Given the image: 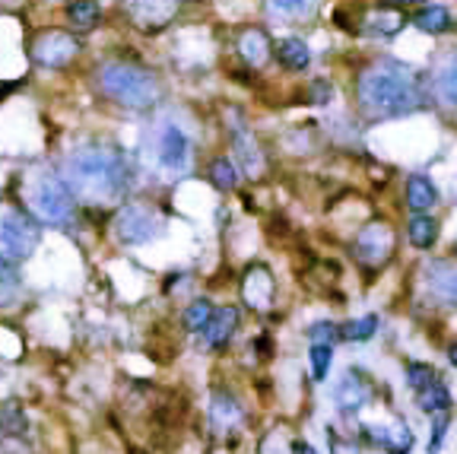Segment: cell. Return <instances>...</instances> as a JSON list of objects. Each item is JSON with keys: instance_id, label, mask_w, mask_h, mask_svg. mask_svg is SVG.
<instances>
[{"instance_id": "cell-1", "label": "cell", "mask_w": 457, "mask_h": 454, "mask_svg": "<svg viewBox=\"0 0 457 454\" xmlns=\"http://www.w3.org/2000/svg\"><path fill=\"white\" fill-rule=\"evenodd\" d=\"M422 105V87L413 70L394 61H378L359 77V109L369 121L404 118Z\"/></svg>"}, {"instance_id": "cell-2", "label": "cell", "mask_w": 457, "mask_h": 454, "mask_svg": "<svg viewBox=\"0 0 457 454\" xmlns=\"http://www.w3.org/2000/svg\"><path fill=\"white\" fill-rule=\"evenodd\" d=\"M67 188L80 201L89 203H111L127 191V166H124L121 153L105 150V146H93V150H80L67 159Z\"/></svg>"}, {"instance_id": "cell-3", "label": "cell", "mask_w": 457, "mask_h": 454, "mask_svg": "<svg viewBox=\"0 0 457 454\" xmlns=\"http://www.w3.org/2000/svg\"><path fill=\"white\" fill-rule=\"evenodd\" d=\"M102 95H109L111 102L124 105V109H150L159 102V79L152 77L150 70L137 64H124V61H111L102 64L95 73Z\"/></svg>"}, {"instance_id": "cell-4", "label": "cell", "mask_w": 457, "mask_h": 454, "mask_svg": "<svg viewBox=\"0 0 457 454\" xmlns=\"http://www.w3.org/2000/svg\"><path fill=\"white\" fill-rule=\"evenodd\" d=\"M32 210L45 223H67L73 213V194L67 181L58 175H42L38 181H32Z\"/></svg>"}, {"instance_id": "cell-5", "label": "cell", "mask_w": 457, "mask_h": 454, "mask_svg": "<svg viewBox=\"0 0 457 454\" xmlns=\"http://www.w3.org/2000/svg\"><path fill=\"white\" fill-rule=\"evenodd\" d=\"M111 229H115V238L121 245H146L162 232V217L143 203H127L118 210Z\"/></svg>"}, {"instance_id": "cell-6", "label": "cell", "mask_w": 457, "mask_h": 454, "mask_svg": "<svg viewBox=\"0 0 457 454\" xmlns=\"http://www.w3.org/2000/svg\"><path fill=\"white\" fill-rule=\"evenodd\" d=\"M394 248H397V232H394L391 223H385V219L365 223L353 242L355 260L365 267H385L388 260L394 258Z\"/></svg>"}, {"instance_id": "cell-7", "label": "cell", "mask_w": 457, "mask_h": 454, "mask_svg": "<svg viewBox=\"0 0 457 454\" xmlns=\"http://www.w3.org/2000/svg\"><path fill=\"white\" fill-rule=\"evenodd\" d=\"M42 242V229L36 226V219H29L26 213H7L0 219V254L7 260H22L29 258Z\"/></svg>"}, {"instance_id": "cell-8", "label": "cell", "mask_w": 457, "mask_h": 454, "mask_svg": "<svg viewBox=\"0 0 457 454\" xmlns=\"http://www.w3.org/2000/svg\"><path fill=\"white\" fill-rule=\"evenodd\" d=\"M77 54H80V42L61 29L42 32V36L36 38V45H32V58H36V64L51 67V70L67 67Z\"/></svg>"}, {"instance_id": "cell-9", "label": "cell", "mask_w": 457, "mask_h": 454, "mask_svg": "<svg viewBox=\"0 0 457 454\" xmlns=\"http://www.w3.org/2000/svg\"><path fill=\"white\" fill-rule=\"evenodd\" d=\"M124 10L134 26L143 32H159L178 13V0H124Z\"/></svg>"}, {"instance_id": "cell-10", "label": "cell", "mask_w": 457, "mask_h": 454, "mask_svg": "<svg viewBox=\"0 0 457 454\" xmlns=\"http://www.w3.org/2000/svg\"><path fill=\"white\" fill-rule=\"evenodd\" d=\"M422 280H426L428 293L438 302L457 309V254H451V258H432L422 267Z\"/></svg>"}, {"instance_id": "cell-11", "label": "cell", "mask_w": 457, "mask_h": 454, "mask_svg": "<svg viewBox=\"0 0 457 454\" xmlns=\"http://www.w3.org/2000/svg\"><path fill=\"white\" fill-rule=\"evenodd\" d=\"M156 159H159V166L166 169V172H172V175L188 172V166H191V140L184 137L182 128H175V124H166V128L159 130Z\"/></svg>"}, {"instance_id": "cell-12", "label": "cell", "mask_w": 457, "mask_h": 454, "mask_svg": "<svg viewBox=\"0 0 457 454\" xmlns=\"http://www.w3.org/2000/svg\"><path fill=\"white\" fill-rule=\"evenodd\" d=\"M241 296L251 309L267 311L276 299V280L270 274V267L264 264H251L245 270V280H241Z\"/></svg>"}, {"instance_id": "cell-13", "label": "cell", "mask_w": 457, "mask_h": 454, "mask_svg": "<svg viewBox=\"0 0 457 454\" xmlns=\"http://www.w3.org/2000/svg\"><path fill=\"white\" fill-rule=\"evenodd\" d=\"M334 400H337V407H340L343 413H359L371 400V384H369V378H365L363 372L349 368L347 376H343L340 382H337Z\"/></svg>"}, {"instance_id": "cell-14", "label": "cell", "mask_w": 457, "mask_h": 454, "mask_svg": "<svg viewBox=\"0 0 457 454\" xmlns=\"http://www.w3.org/2000/svg\"><path fill=\"white\" fill-rule=\"evenodd\" d=\"M233 150L235 156H239L241 169H245V175H251V178H257V175L264 172V156H261V146H257V140L248 134L245 124H235L233 128Z\"/></svg>"}, {"instance_id": "cell-15", "label": "cell", "mask_w": 457, "mask_h": 454, "mask_svg": "<svg viewBox=\"0 0 457 454\" xmlns=\"http://www.w3.org/2000/svg\"><path fill=\"white\" fill-rule=\"evenodd\" d=\"M235 48H239V54L248 61L251 67H264L270 61V54H273V45H270L267 32L264 29H241L239 38H235Z\"/></svg>"}, {"instance_id": "cell-16", "label": "cell", "mask_w": 457, "mask_h": 454, "mask_svg": "<svg viewBox=\"0 0 457 454\" xmlns=\"http://www.w3.org/2000/svg\"><path fill=\"white\" fill-rule=\"evenodd\" d=\"M363 26H365V32H371V36L391 38L406 26V13H404V10H397V7H375L363 20Z\"/></svg>"}, {"instance_id": "cell-17", "label": "cell", "mask_w": 457, "mask_h": 454, "mask_svg": "<svg viewBox=\"0 0 457 454\" xmlns=\"http://www.w3.org/2000/svg\"><path fill=\"white\" fill-rule=\"evenodd\" d=\"M235 327H239V311H235L233 305H223V309L213 311L203 337H207V343H210L213 350H219V346H225L229 340H233Z\"/></svg>"}, {"instance_id": "cell-18", "label": "cell", "mask_w": 457, "mask_h": 454, "mask_svg": "<svg viewBox=\"0 0 457 454\" xmlns=\"http://www.w3.org/2000/svg\"><path fill=\"white\" fill-rule=\"evenodd\" d=\"M436 203H438V191L426 175H413V178L406 181V207L413 210V213H426Z\"/></svg>"}, {"instance_id": "cell-19", "label": "cell", "mask_w": 457, "mask_h": 454, "mask_svg": "<svg viewBox=\"0 0 457 454\" xmlns=\"http://www.w3.org/2000/svg\"><path fill=\"white\" fill-rule=\"evenodd\" d=\"M273 54L280 58V64H283L286 70H305V67L312 64V51H308V45H305L302 38H283V42L273 48Z\"/></svg>"}, {"instance_id": "cell-20", "label": "cell", "mask_w": 457, "mask_h": 454, "mask_svg": "<svg viewBox=\"0 0 457 454\" xmlns=\"http://www.w3.org/2000/svg\"><path fill=\"white\" fill-rule=\"evenodd\" d=\"M436 89H438V99L448 102L451 109H457V51L448 54V58L442 61V67H438Z\"/></svg>"}, {"instance_id": "cell-21", "label": "cell", "mask_w": 457, "mask_h": 454, "mask_svg": "<svg viewBox=\"0 0 457 454\" xmlns=\"http://www.w3.org/2000/svg\"><path fill=\"white\" fill-rule=\"evenodd\" d=\"M406 238L413 242V248H432L438 238V223L432 217H426V213H416L410 223H406Z\"/></svg>"}, {"instance_id": "cell-22", "label": "cell", "mask_w": 457, "mask_h": 454, "mask_svg": "<svg viewBox=\"0 0 457 454\" xmlns=\"http://www.w3.org/2000/svg\"><path fill=\"white\" fill-rule=\"evenodd\" d=\"M67 20H70L77 29L89 32V29H95V22L102 20V7L95 0H70V4H67Z\"/></svg>"}, {"instance_id": "cell-23", "label": "cell", "mask_w": 457, "mask_h": 454, "mask_svg": "<svg viewBox=\"0 0 457 454\" xmlns=\"http://www.w3.org/2000/svg\"><path fill=\"white\" fill-rule=\"evenodd\" d=\"M365 433H375V429H365ZM375 442L381 448H388L391 454H406L410 451V445H413V435H410V429H406L404 423H394L391 429L375 433Z\"/></svg>"}, {"instance_id": "cell-24", "label": "cell", "mask_w": 457, "mask_h": 454, "mask_svg": "<svg viewBox=\"0 0 457 454\" xmlns=\"http://www.w3.org/2000/svg\"><path fill=\"white\" fill-rule=\"evenodd\" d=\"M416 404H420V410H426V413H448L451 394H448V388L436 378L428 388L416 391Z\"/></svg>"}, {"instance_id": "cell-25", "label": "cell", "mask_w": 457, "mask_h": 454, "mask_svg": "<svg viewBox=\"0 0 457 454\" xmlns=\"http://www.w3.org/2000/svg\"><path fill=\"white\" fill-rule=\"evenodd\" d=\"M413 26L428 36H438L451 26V13L445 7H422L420 13H413Z\"/></svg>"}, {"instance_id": "cell-26", "label": "cell", "mask_w": 457, "mask_h": 454, "mask_svg": "<svg viewBox=\"0 0 457 454\" xmlns=\"http://www.w3.org/2000/svg\"><path fill=\"white\" fill-rule=\"evenodd\" d=\"M210 181H213V188L219 191H233L235 188V181H239V172H235V162L229 156H219L210 162Z\"/></svg>"}, {"instance_id": "cell-27", "label": "cell", "mask_w": 457, "mask_h": 454, "mask_svg": "<svg viewBox=\"0 0 457 454\" xmlns=\"http://www.w3.org/2000/svg\"><path fill=\"white\" fill-rule=\"evenodd\" d=\"M213 311L216 309H213L207 299H197V302L188 305V311H184V327H188L191 334H203L207 331V325H210Z\"/></svg>"}, {"instance_id": "cell-28", "label": "cell", "mask_w": 457, "mask_h": 454, "mask_svg": "<svg viewBox=\"0 0 457 454\" xmlns=\"http://www.w3.org/2000/svg\"><path fill=\"white\" fill-rule=\"evenodd\" d=\"M375 331H378V318L365 315V318H355V321H347V325L340 327V337L349 340V343H363V340H369Z\"/></svg>"}, {"instance_id": "cell-29", "label": "cell", "mask_w": 457, "mask_h": 454, "mask_svg": "<svg viewBox=\"0 0 457 454\" xmlns=\"http://www.w3.org/2000/svg\"><path fill=\"white\" fill-rule=\"evenodd\" d=\"M308 359H312L314 382H324L327 368H331V359H334V343H312V350H308Z\"/></svg>"}, {"instance_id": "cell-30", "label": "cell", "mask_w": 457, "mask_h": 454, "mask_svg": "<svg viewBox=\"0 0 457 454\" xmlns=\"http://www.w3.org/2000/svg\"><path fill=\"white\" fill-rule=\"evenodd\" d=\"M26 413L20 410L16 404H7V407H0V433H7V435H22L26 433Z\"/></svg>"}, {"instance_id": "cell-31", "label": "cell", "mask_w": 457, "mask_h": 454, "mask_svg": "<svg viewBox=\"0 0 457 454\" xmlns=\"http://www.w3.org/2000/svg\"><path fill=\"white\" fill-rule=\"evenodd\" d=\"M213 419H216V425H233L235 419H239V404H235L233 397L225 394H213Z\"/></svg>"}, {"instance_id": "cell-32", "label": "cell", "mask_w": 457, "mask_h": 454, "mask_svg": "<svg viewBox=\"0 0 457 454\" xmlns=\"http://www.w3.org/2000/svg\"><path fill=\"white\" fill-rule=\"evenodd\" d=\"M406 382H410L413 391L428 388V384L436 382V368L428 366V362H410V366H406Z\"/></svg>"}, {"instance_id": "cell-33", "label": "cell", "mask_w": 457, "mask_h": 454, "mask_svg": "<svg viewBox=\"0 0 457 454\" xmlns=\"http://www.w3.org/2000/svg\"><path fill=\"white\" fill-rule=\"evenodd\" d=\"M16 293V270L10 267V260L0 254V299H7Z\"/></svg>"}, {"instance_id": "cell-34", "label": "cell", "mask_w": 457, "mask_h": 454, "mask_svg": "<svg viewBox=\"0 0 457 454\" xmlns=\"http://www.w3.org/2000/svg\"><path fill=\"white\" fill-rule=\"evenodd\" d=\"M308 337H312V343H334V340L340 337V327L327 325V321H318V325L308 331Z\"/></svg>"}, {"instance_id": "cell-35", "label": "cell", "mask_w": 457, "mask_h": 454, "mask_svg": "<svg viewBox=\"0 0 457 454\" xmlns=\"http://www.w3.org/2000/svg\"><path fill=\"white\" fill-rule=\"evenodd\" d=\"M327 445H331V454H359V445H355V442L340 439L334 429L327 433Z\"/></svg>"}, {"instance_id": "cell-36", "label": "cell", "mask_w": 457, "mask_h": 454, "mask_svg": "<svg viewBox=\"0 0 457 454\" xmlns=\"http://www.w3.org/2000/svg\"><path fill=\"white\" fill-rule=\"evenodd\" d=\"M445 429H448V413H438L436 425H432V439H428V451H438V448H442Z\"/></svg>"}, {"instance_id": "cell-37", "label": "cell", "mask_w": 457, "mask_h": 454, "mask_svg": "<svg viewBox=\"0 0 457 454\" xmlns=\"http://www.w3.org/2000/svg\"><path fill=\"white\" fill-rule=\"evenodd\" d=\"M331 95H334V87L331 83H324V79H318L312 87V102L314 105H324V102H331Z\"/></svg>"}, {"instance_id": "cell-38", "label": "cell", "mask_w": 457, "mask_h": 454, "mask_svg": "<svg viewBox=\"0 0 457 454\" xmlns=\"http://www.w3.org/2000/svg\"><path fill=\"white\" fill-rule=\"evenodd\" d=\"M273 7L280 10V13H302L305 0H273Z\"/></svg>"}, {"instance_id": "cell-39", "label": "cell", "mask_w": 457, "mask_h": 454, "mask_svg": "<svg viewBox=\"0 0 457 454\" xmlns=\"http://www.w3.org/2000/svg\"><path fill=\"white\" fill-rule=\"evenodd\" d=\"M292 454H314V451L308 445H302V442H296V445H292Z\"/></svg>"}, {"instance_id": "cell-40", "label": "cell", "mask_w": 457, "mask_h": 454, "mask_svg": "<svg viewBox=\"0 0 457 454\" xmlns=\"http://www.w3.org/2000/svg\"><path fill=\"white\" fill-rule=\"evenodd\" d=\"M448 359H451V366H457V343L448 346Z\"/></svg>"}, {"instance_id": "cell-41", "label": "cell", "mask_w": 457, "mask_h": 454, "mask_svg": "<svg viewBox=\"0 0 457 454\" xmlns=\"http://www.w3.org/2000/svg\"><path fill=\"white\" fill-rule=\"evenodd\" d=\"M406 4H413V0H406Z\"/></svg>"}]
</instances>
